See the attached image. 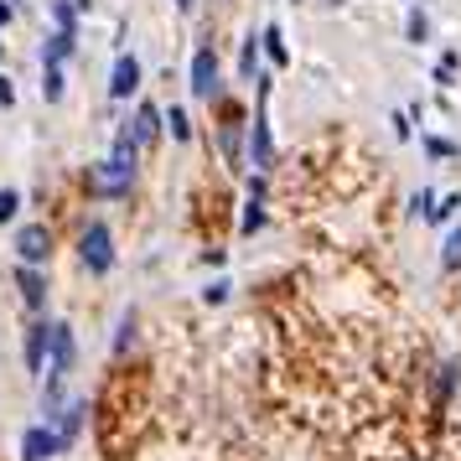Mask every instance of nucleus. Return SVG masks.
Listing matches in <instances>:
<instances>
[{"label":"nucleus","mask_w":461,"mask_h":461,"mask_svg":"<svg viewBox=\"0 0 461 461\" xmlns=\"http://www.w3.org/2000/svg\"><path fill=\"white\" fill-rule=\"evenodd\" d=\"M430 203H436V192L420 187V197H415V208H410V212H430Z\"/></svg>","instance_id":"31"},{"label":"nucleus","mask_w":461,"mask_h":461,"mask_svg":"<svg viewBox=\"0 0 461 461\" xmlns=\"http://www.w3.org/2000/svg\"><path fill=\"white\" fill-rule=\"evenodd\" d=\"M130 342H135V316L120 321V337H114V353H130Z\"/></svg>","instance_id":"26"},{"label":"nucleus","mask_w":461,"mask_h":461,"mask_svg":"<svg viewBox=\"0 0 461 461\" xmlns=\"http://www.w3.org/2000/svg\"><path fill=\"white\" fill-rule=\"evenodd\" d=\"M259 47H265V58H270L275 68L291 63V47H285V32H280V26H265V32H259Z\"/></svg>","instance_id":"15"},{"label":"nucleus","mask_w":461,"mask_h":461,"mask_svg":"<svg viewBox=\"0 0 461 461\" xmlns=\"http://www.w3.org/2000/svg\"><path fill=\"white\" fill-rule=\"evenodd\" d=\"M47 357H52V374H73V363H78V337L68 321H52V342H47Z\"/></svg>","instance_id":"5"},{"label":"nucleus","mask_w":461,"mask_h":461,"mask_svg":"<svg viewBox=\"0 0 461 461\" xmlns=\"http://www.w3.org/2000/svg\"><path fill=\"white\" fill-rule=\"evenodd\" d=\"M78 259H84L88 275L114 270V233H109V223H88L84 239H78Z\"/></svg>","instance_id":"3"},{"label":"nucleus","mask_w":461,"mask_h":461,"mask_svg":"<svg viewBox=\"0 0 461 461\" xmlns=\"http://www.w3.org/2000/svg\"><path fill=\"white\" fill-rule=\"evenodd\" d=\"M192 5H197V0H176V11H192Z\"/></svg>","instance_id":"33"},{"label":"nucleus","mask_w":461,"mask_h":461,"mask_svg":"<svg viewBox=\"0 0 461 461\" xmlns=\"http://www.w3.org/2000/svg\"><path fill=\"white\" fill-rule=\"evenodd\" d=\"M73 47H78V32H52L42 47V63H68L73 58Z\"/></svg>","instance_id":"16"},{"label":"nucleus","mask_w":461,"mask_h":461,"mask_svg":"<svg viewBox=\"0 0 461 461\" xmlns=\"http://www.w3.org/2000/svg\"><path fill=\"white\" fill-rule=\"evenodd\" d=\"M410 461H420V456H410Z\"/></svg>","instance_id":"35"},{"label":"nucleus","mask_w":461,"mask_h":461,"mask_svg":"<svg viewBox=\"0 0 461 461\" xmlns=\"http://www.w3.org/2000/svg\"><path fill=\"white\" fill-rule=\"evenodd\" d=\"M135 167H140V161H125V156H109V161H99V167L88 171V192H94V197H104V203H114V197H125V192L135 187Z\"/></svg>","instance_id":"1"},{"label":"nucleus","mask_w":461,"mask_h":461,"mask_svg":"<svg viewBox=\"0 0 461 461\" xmlns=\"http://www.w3.org/2000/svg\"><path fill=\"white\" fill-rule=\"evenodd\" d=\"M11 22V5H5V0H0V26Z\"/></svg>","instance_id":"32"},{"label":"nucleus","mask_w":461,"mask_h":461,"mask_svg":"<svg viewBox=\"0 0 461 461\" xmlns=\"http://www.w3.org/2000/svg\"><path fill=\"white\" fill-rule=\"evenodd\" d=\"M456 363H440L436 368V404H446V399H451V389H456Z\"/></svg>","instance_id":"21"},{"label":"nucleus","mask_w":461,"mask_h":461,"mask_svg":"<svg viewBox=\"0 0 461 461\" xmlns=\"http://www.w3.org/2000/svg\"><path fill=\"white\" fill-rule=\"evenodd\" d=\"M203 301H208V306H218V301H229V280H212L208 291H203Z\"/></svg>","instance_id":"28"},{"label":"nucleus","mask_w":461,"mask_h":461,"mask_svg":"<svg viewBox=\"0 0 461 461\" xmlns=\"http://www.w3.org/2000/svg\"><path fill=\"white\" fill-rule=\"evenodd\" d=\"M42 99L47 104L63 99V63H42Z\"/></svg>","instance_id":"18"},{"label":"nucleus","mask_w":461,"mask_h":461,"mask_svg":"<svg viewBox=\"0 0 461 461\" xmlns=\"http://www.w3.org/2000/svg\"><path fill=\"white\" fill-rule=\"evenodd\" d=\"M16 104V88H11V78H5V73H0V109H11Z\"/></svg>","instance_id":"30"},{"label":"nucleus","mask_w":461,"mask_h":461,"mask_svg":"<svg viewBox=\"0 0 461 461\" xmlns=\"http://www.w3.org/2000/svg\"><path fill=\"white\" fill-rule=\"evenodd\" d=\"M265 176H249V208H244V233H259L265 229Z\"/></svg>","instance_id":"14"},{"label":"nucleus","mask_w":461,"mask_h":461,"mask_svg":"<svg viewBox=\"0 0 461 461\" xmlns=\"http://www.w3.org/2000/svg\"><path fill=\"white\" fill-rule=\"evenodd\" d=\"M451 73H456V52H446V58H440V68H436V84H440V88H446V84H456Z\"/></svg>","instance_id":"27"},{"label":"nucleus","mask_w":461,"mask_h":461,"mask_svg":"<svg viewBox=\"0 0 461 461\" xmlns=\"http://www.w3.org/2000/svg\"><path fill=\"white\" fill-rule=\"evenodd\" d=\"M52 22H58V32H78V5H68V0H52Z\"/></svg>","instance_id":"22"},{"label":"nucleus","mask_w":461,"mask_h":461,"mask_svg":"<svg viewBox=\"0 0 461 461\" xmlns=\"http://www.w3.org/2000/svg\"><path fill=\"white\" fill-rule=\"evenodd\" d=\"M167 130H171V140H192V120H187V109H167Z\"/></svg>","instance_id":"23"},{"label":"nucleus","mask_w":461,"mask_h":461,"mask_svg":"<svg viewBox=\"0 0 461 461\" xmlns=\"http://www.w3.org/2000/svg\"><path fill=\"white\" fill-rule=\"evenodd\" d=\"M404 32H410V42H425V37H430V22H425L420 11H410V22H404Z\"/></svg>","instance_id":"24"},{"label":"nucleus","mask_w":461,"mask_h":461,"mask_svg":"<svg viewBox=\"0 0 461 461\" xmlns=\"http://www.w3.org/2000/svg\"><path fill=\"white\" fill-rule=\"evenodd\" d=\"M440 270H446V275H456V270H461V223L451 229L446 249H440Z\"/></svg>","instance_id":"20"},{"label":"nucleus","mask_w":461,"mask_h":461,"mask_svg":"<svg viewBox=\"0 0 461 461\" xmlns=\"http://www.w3.org/2000/svg\"><path fill=\"white\" fill-rule=\"evenodd\" d=\"M135 88H140V63H135L130 52H120V63L109 73V99H130Z\"/></svg>","instance_id":"10"},{"label":"nucleus","mask_w":461,"mask_h":461,"mask_svg":"<svg viewBox=\"0 0 461 461\" xmlns=\"http://www.w3.org/2000/svg\"><path fill=\"white\" fill-rule=\"evenodd\" d=\"M259 37H244V47H239V78H259Z\"/></svg>","instance_id":"17"},{"label":"nucleus","mask_w":461,"mask_h":461,"mask_svg":"<svg viewBox=\"0 0 461 461\" xmlns=\"http://www.w3.org/2000/svg\"><path fill=\"white\" fill-rule=\"evenodd\" d=\"M0 58H5V47H0Z\"/></svg>","instance_id":"34"},{"label":"nucleus","mask_w":461,"mask_h":461,"mask_svg":"<svg viewBox=\"0 0 461 461\" xmlns=\"http://www.w3.org/2000/svg\"><path fill=\"white\" fill-rule=\"evenodd\" d=\"M16 208H22V197H16L11 187H0V223H11V218H16Z\"/></svg>","instance_id":"25"},{"label":"nucleus","mask_w":461,"mask_h":461,"mask_svg":"<svg viewBox=\"0 0 461 461\" xmlns=\"http://www.w3.org/2000/svg\"><path fill=\"white\" fill-rule=\"evenodd\" d=\"M16 285H22L26 312H42L47 306V275L37 270V265H22V270H16Z\"/></svg>","instance_id":"12"},{"label":"nucleus","mask_w":461,"mask_h":461,"mask_svg":"<svg viewBox=\"0 0 461 461\" xmlns=\"http://www.w3.org/2000/svg\"><path fill=\"white\" fill-rule=\"evenodd\" d=\"M16 254H22V265H42L47 254H52V233H47V223H26V229L16 233Z\"/></svg>","instance_id":"6"},{"label":"nucleus","mask_w":461,"mask_h":461,"mask_svg":"<svg viewBox=\"0 0 461 461\" xmlns=\"http://www.w3.org/2000/svg\"><path fill=\"white\" fill-rule=\"evenodd\" d=\"M461 212V192H446V197H436V203H430V212H425V218H430V223H446V218H456Z\"/></svg>","instance_id":"19"},{"label":"nucleus","mask_w":461,"mask_h":461,"mask_svg":"<svg viewBox=\"0 0 461 461\" xmlns=\"http://www.w3.org/2000/svg\"><path fill=\"white\" fill-rule=\"evenodd\" d=\"M244 114H229L223 120V130H218V150H223V161H229V171L244 167V125H239Z\"/></svg>","instance_id":"9"},{"label":"nucleus","mask_w":461,"mask_h":461,"mask_svg":"<svg viewBox=\"0 0 461 461\" xmlns=\"http://www.w3.org/2000/svg\"><path fill=\"white\" fill-rule=\"evenodd\" d=\"M249 161H254V171H270V167H275V135H270V78H259V109H254V125H249Z\"/></svg>","instance_id":"2"},{"label":"nucleus","mask_w":461,"mask_h":461,"mask_svg":"<svg viewBox=\"0 0 461 461\" xmlns=\"http://www.w3.org/2000/svg\"><path fill=\"white\" fill-rule=\"evenodd\" d=\"M425 150H430V156H456V146H451V140H440V135H430Z\"/></svg>","instance_id":"29"},{"label":"nucleus","mask_w":461,"mask_h":461,"mask_svg":"<svg viewBox=\"0 0 461 461\" xmlns=\"http://www.w3.org/2000/svg\"><path fill=\"white\" fill-rule=\"evenodd\" d=\"M84 415H88L84 399H73V404H63V410L52 415V430H58V440H63V451L78 440V430H84Z\"/></svg>","instance_id":"11"},{"label":"nucleus","mask_w":461,"mask_h":461,"mask_svg":"<svg viewBox=\"0 0 461 461\" xmlns=\"http://www.w3.org/2000/svg\"><path fill=\"white\" fill-rule=\"evenodd\" d=\"M218 52H212L208 42L197 47V52H192V94H197V99H218Z\"/></svg>","instance_id":"4"},{"label":"nucleus","mask_w":461,"mask_h":461,"mask_svg":"<svg viewBox=\"0 0 461 461\" xmlns=\"http://www.w3.org/2000/svg\"><path fill=\"white\" fill-rule=\"evenodd\" d=\"M161 120H167V114H161L156 104H140V109H135V120H130V125H135V140H140V150L156 146V135H161Z\"/></svg>","instance_id":"13"},{"label":"nucleus","mask_w":461,"mask_h":461,"mask_svg":"<svg viewBox=\"0 0 461 461\" xmlns=\"http://www.w3.org/2000/svg\"><path fill=\"white\" fill-rule=\"evenodd\" d=\"M47 342H52V321H32L26 327V374H42L47 368Z\"/></svg>","instance_id":"8"},{"label":"nucleus","mask_w":461,"mask_h":461,"mask_svg":"<svg viewBox=\"0 0 461 461\" xmlns=\"http://www.w3.org/2000/svg\"><path fill=\"white\" fill-rule=\"evenodd\" d=\"M58 451H63V440H58L52 425H32L22 436V461H47V456H58Z\"/></svg>","instance_id":"7"}]
</instances>
